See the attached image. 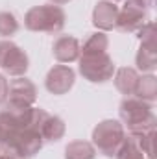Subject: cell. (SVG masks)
Returning <instances> with one entry per match:
<instances>
[{
	"label": "cell",
	"mask_w": 157,
	"mask_h": 159,
	"mask_svg": "<svg viewBox=\"0 0 157 159\" xmlns=\"http://www.w3.org/2000/svg\"><path fill=\"white\" fill-rule=\"evenodd\" d=\"M120 122L128 128L129 133H142L148 129H155V115L150 102H144L137 96H124L118 107Z\"/></svg>",
	"instance_id": "cell-1"
},
{
	"label": "cell",
	"mask_w": 157,
	"mask_h": 159,
	"mask_svg": "<svg viewBox=\"0 0 157 159\" xmlns=\"http://www.w3.org/2000/svg\"><path fill=\"white\" fill-rule=\"evenodd\" d=\"M67 15L61 6L56 4H43L28 9L24 15V26L30 32H41V34H59L65 28Z\"/></svg>",
	"instance_id": "cell-2"
},
{
	"label": "cell",
	"mask_w": 157,
	"mask_h": 159,
	"mask_svg": "<svg viewBox=\"0 0 157 159\" xmlns=\"http://www.w3.org/2000/svg\"><path fill=\"white\" fill-rule=\"evenodd\" d=\"M44 141L41 139L37 129H17V131H6L0 139L2 150H7L9 154L17 156L19 159L34 157L41 148Z\"/></svg>",
	"instance_id": "cell-3"
},
{
	"label": "cell",
	"mask_w": 157,
	"mask_h": 159,
	"mask_svg": "<svg viewBox=\"0 0 157 159\" xmlns=\"http://www.w3.org/2000/svg\"><path fill=\"white\" fill-rule=\"evenodd\" d=\"M124 139H126V128L122 126L120 120L105 119L98 122L96 128L92 129V144L96 152L107 157H113L117 154Z\"/></svg>",
	"instance_id": "cell-4"
},
{
	"label": "cell",
	"mask_w": 157,
	"mask_h": 159,
	"mask_svg": "<svg viewBox=\"0 0 157 159\" xmlns=\"http://www.w3.org/2000/svg\"><path fill=\"white\" fill-rule=\"evenodd\" d=\"M79 74L91 83H105L113 78L117 67L113 57L104 54H91V56H79Z\"/></svg>",
	"instance_id": "cell-5"
},
{
	"label": "cell",
	"mask_w": 157,
	"mask_h": 159,
	"mask_svg": "<svg viewBox=\"0 0 157 159\" xmlns=\"http://www.w3.org/2000/svg\"><path fill=\"white\" fill-rule=\"evenodd\" d=\"M0 69L13 78L24 76L30 69L28 54L13 41H0Z\"/></svg>",
	"instance_id": "cell-6"
},
{
	"label": "cell",
	"mask_w": 157,
	"mask_h": 159,
	"mask_svg": "<svg viewBox=\"0 0 157 159\" xmlns=\"http://www.w3.org/2000/svg\"><path fill=\"white\" fill-rule=\"evenodd\" d=\"M74 81H76V72L72 70V67L59 63L48 70V74L44 78V87L48 93L59 96V94H67L74 87Z\"/></svg>",
	"instance_id": "cell-7"
},
{
	"label": "cell",
	"mask_w": 157,
	"mask_h": 159,
	"mask_svg": "<svg viewBox=\"0 0 157 159\" xmlns=\"http://www.w3.org/2000/svg\"><path fill=\"white\" fill-rule=\"evenodd\" d=\"M37 100V87L32 80L26 76H19L9 81V93H7V102L9 106H19V107H30Z\"/></svg>",
	"instance_id": "cell-8"
},
{
	"label": "cell",
	"mask_w": 157,
	"mask_h": 159,
	"mask_svg": "<svg viewBox=\"0 0 157 159\" xmlns=\"http://www.w3.org/2000/svg\"><path fill=\"white\" fill-rule=\"evenodd\" d=\"M148 22V13L146 9L131 4L126 0V4L122 7H118V17H117V26L120 32H128V34H133V32H139L144 24Z\"/></svg>",
	"instance_id": "cell-9"
},
{
	"label": "cell",
	"mask_w": 157,
	"mask_h": 159,
	"mask_svg": "<svg viewBox=\"0 0 157 159\" xmlns=\"http://www.w3.org/2000/svg\"><path fill=\"white\" fill-rule=\"evenodd\" d=\"M52 54L59 63L78 61L81 56V43L74 35H57L52 44Z\"/></svg>",
	"instance_id": "cell-10"
},
{
	"label": "cell",
	"mask_w": 157,
	"mask_h": 159,
	"mask_svg": "<svg viewBox=\"0 0 157 159\" xmlns=\"http://www.w3.org/2000/svg\"><path fill=\"white\" fill-rule=\"evenodd\" d=\"M117 17L118 6L115 2H109V0H100L92 9V24L102 32L113 30L117 26Z\"/></svg>",
	"instance_id": "cell-11"
},
{
	"label": "cell",
	"mask_w": 157,
	"mask_h": 159,
	"mask_svg": "<svg viewBox=\"0 0 157 159\" xmlns=\"http://www.w3.org/2000/svg\"><path fill=\"white\" fill-rule=\"evenodd\" d=\"M65 131H67V126L63 119H59L57 115H50L46 113L44 119L41 120L39 124V135L44 143H57L65 137Z\"/></svg>",
	"instance_id": "cell-12"
},
{
	"label": "cell",
	"mask_w": 157,
	"mask_h": 159,
	"mask_svg": "<svg viewBox=\"0 0 157 159\" xmlns=\"http://www.w3.org/2000/svg\"><path fill=\"white\" fill-rule=\"evenodd\" d=\"M113 78H115V87H117L124 96H133L135 91H137L141 74L133 67H122V69L115 70Z\"/></svg>",
	"instance_id": "cell-13"
},
{
	"label": "cell",
	"mask_w": 157,
	"mask_h": 159,
	"mask_svg": "<svg viewBox=\"0 0 157 159\" xmlns=\"http://www.w3.org/2000/svg\"><path fill=\"white\" fill-rule=\"evenodd\" d=\"M137 70L142 72H154L157 67V44L155 43H141L139 52L135 56Z\"/></svg>",
	"instance_id": "cell-14"
},
{
	"label": "cell",
	"mask_w": 157,
	"mask_h": 159,
	"mask_svg": "<svg viewBox=\"0 0 157 159\" xmlns=\"http://www.w3.org/2000/svg\"><path fill=\"white\" fill-rule=\"evenodd\" d=\"M98 152L89 141H72L65 148V159H96Z\"/></svg>",
	"instance_id": "cell-15"
},
{
	"label": "cell",
	"mask_w": 157,
	"mask_h": 159,
	"mask_svg": "<svg viewBox=\"0 0 157 159\" xmlns=\"http://www.w3.org/2000/svg\"><path fill=\"white\" fill-rule=\"evenodd\" d=\"M115 157L117 159H148L146 156H144L142 148L139 146L137 137L131 135V133L126 135V139L122 141V144H120V148L117 150Z\"/></svg>",
	"instance_id": "cell-16"
},
{
	"label": "cell",
	"mask_w": 157,
	"mask_h": 159,
	"mask_svg": "<svg viewBox=\"0 0 157 159\" xmlns=\"http://www.w3.org/2000/svg\"><path fill=\"white\" fill-rule=\"evenodd\" d=\"M107 48H109V37L104 32H94L81 44V56L104 54V52H107Z\"/></svg>",
	"instance_id": "cell-17"
},
{
	"label": "cell",
	"mask_w": 157,
	"mask_h": 159,
	"mask_svg": "<svg viewBox=\"0 0 157 159\" xmlns=\"http://www.w3.org/2000/svg\"><path fill=\"white\" fill-rule=\"evenodd\" d=\"M133 96H137V98H141V100H144V102L154 104V100L157 98V78L154 74L141 76L139 85H137V91H135Z\"/></svg>",
	"instance_id": "cell-18"
},
{
	"label": "cell",
	"mask_w": 157,
	"mask_h": 159,
	"mask_svg": "<svg viewBox=\"0 0 157 159\" xmlns=\"http://www.w3.org/2000/svg\"><path fill=\"white\" fill-rule=\"evenodd\" d=\"M20 24L15 13L11 11H0V37H11L19 32Z\"/></svg>",
	"instance_id": "cell-19"
},
{
	"label": "cell",
	"mask_w": 157,
	"mask_h": 159,
	"mask_svg": "<svg viewBox=\"0 0 157 159\" xmlns=\"http://www.w3.org/2000/svg\"><path fill=\"white\" fill-rule=\"evenodd\" d=\"M7 93H9V80L4 74H0V106L7 102Z\"/></svg>",
	"instance_id": "cell-20"
},
{
	"label": "cell",
	"mask_w": 157,
	"mask_h": 159,
	"mask_svg": "<svg viewBox=\"0 0 157 159\" xmlns=\"http://www.w3.org/2000/svg\"><path fill=\"white\" fill-rule=\"evenodd\" d=\"M128 2H131V4H135V6H139L142 9H148V7L154 6V0H128Z\"/></svg>",
	"instance_id": "cell-21"
},
{
	"label": "cell",
	"mask_w": 157,
	"mask_h": 159,
	"mask_svg": "<svg viewBox=\"0 0 157 159\" xmlns=\"http://www.w3.org/2000/svg\"><path fill=\"white\" fill-rule=\"evenodd\" d=\"M0 159H19V157L13 156V154H9L7 150H0Z\"/></svg>",
	"instance_id": "cell-22"
},
{
	"label": "cell",
	"mask_w": 157,
	"mask_h": 159,
	"mask_svg": "<svg viewBox=\"0 0 157 159\" xmlns=\"http://www.w3.org/2000/svg\"><path fill=\"white\" fill-rule=\"evenodd\" d=\"M67 2H70V0H50V4H56V6H63Z\"/></svg>",
	"instance_id": "cell-23"
},
{
	"label": "cell",
	"mask_w": 157,
	"mask_h": 159,
	"mask_svg": "<svg viewBox=\"0 0 157 159\" xmlns=\"http://www.w3.org/2000/svg\"><path fill=\"white\" fill-rule=\"evenodd\" d=\"M2 135H4V128H2V122H0V139H2Z\"/></svg>",
	"instance_id": "cell-24"
},
{
	"label": "cell",
	"mask_w": 157,
	"mask_h": 159,
	"mask_svg": "<svg viewBox=\"0 0 157 159\" xmlns=\"http://www.w3.org/2000/svg\"><path fill=\"white\" fill-rule=\"evenodd\" d=\"M109 2H115V4H117V2H118V0H109Z\"/></svg>",
	"instance_id": "cell-25"
}]
</instances>
